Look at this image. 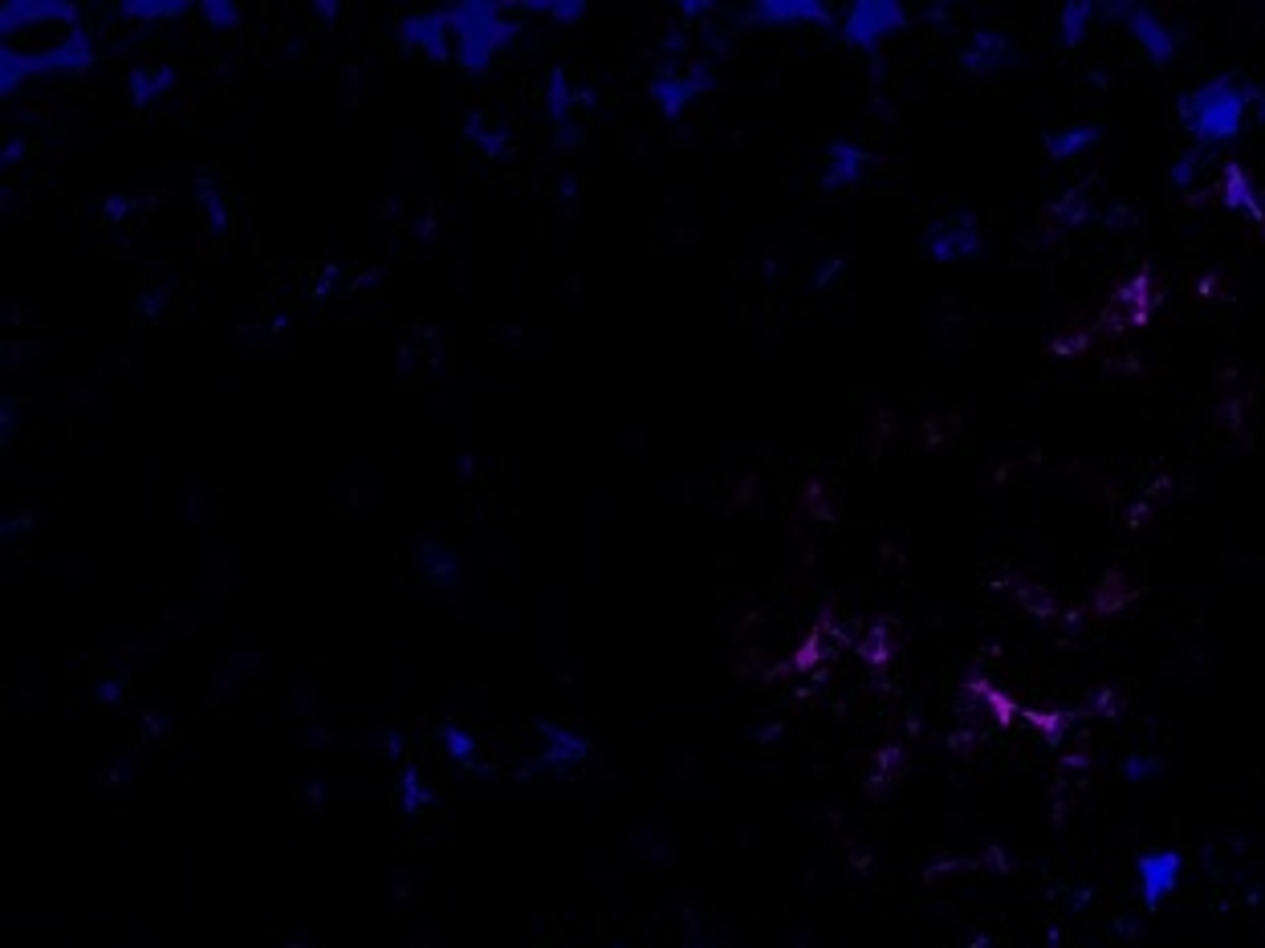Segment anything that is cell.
I'll use <instances>...</instances> for the list:
<instances>
[{"label": "cell", "instance_id": "ac0fdd59", "mask_svg": "<svg viewBox=\"0 0 1265 948\" xmlns=\"http://www.w3.org/2000/svg\"><path fill=\"white\" fill-rule=\"evenodd\" d=\"M1220 204H1225L1229 213H1237V216L1265 220L1262 200H1257V191H1254V179L1245 176L1237 164H1229V167H1225V176H1220Z\"/></svg>", "mask_w": 1265, "mask_h": 948}, {"label": "cell", "instance_id": "8fae6325", "mask_svg": "<svg viewBox=\"0 0 1265 948\" xmlns=\"http://www.w3.org/2000/svg\"><path fill=\"white\" fill-rule=\"evenodd\" d=\"M871 147L859 139H834L827 147V164H822V191H851L859 188L871 171Z\"/></svg>", "mask_w": 1265, "mask_h": 948}, {"label": "cell", "instance_id": "30bf717a", "mask_svg": "<svg viewBox=\"0 0 1265 948\" xmlns=\"http://www.w3.org/2000/svg\"><path fill=\"white\" fill-rule=\"evenodd\" d=\"M1184 879V855L1180 851H1147L1136 859V883H1139V900H1144L1147 912H1156L1159 903H1168L1176 896Z\"/></svg>", "mask_w": 1265, "mask_h": 948}, {"label": "cell", "instance_id": "7a4b0ae2", "mask_svg": "<svg viewBox=\"0 0 1265 948\" xmlns=\"http://www.w3.org/2000/svg\"><path fill=\"white\" fill-rule=\"evenodd\" d=\"M444 29H448V61L473 73H485L497 49L517 33V21H505V4L493 0H461L444 4Z\"/></svg>", "mask_w": 1265, "mask_h": 948}, {"label": "cell", "instance_id": "ba28073f", "mask_svg": "<svg viewBox=\"0 0 1265 948\" xmlns=\"http://www.w3.org/2000/svg\"><path fill=\"white\" fill-rule=\"evenodd\" d=\"M745 17L765 29H839V12L827 0H758Z\"/></svg>", "mask_w": 1265, "mask_h": 948}, {"label": "cell", "instance_id": "8992f818", "mask_svg": "<svg viewBox=\"0 0 1265 948\" xmlns=\"http://www.w3.org/2000/svg\"><path fill=\"white\" fill-rule=\"evenodd\" d=\"M923 257L932 265H969L985 257V233L981 220L972 213H952L932 220L923 233Z\"/></svg>", "mask_w": 1265, "mask_h": 948}, {"label": "cell", "instance_id": "d6986e66", "mask_svg": "<svg viewBox=\"0 0 1265 948\" xmlns=\"http://www.w3.org/2000/svg\"><path fill=\"white\" fill-rule=\"evenodd\" d=\"M415 566H419V579L432 582V586H452V582L461 579V562H456V554H452L444 542H424V545H419V557H415Z\"/></svg>", "mask_w": 1265, "mask_h": 948}, {"label": "cell", "instance_id": "cb8c5ba5", "mask_svg": "<svg viewBox=\"0 0 1265 948\" xmlns=\"http://www.w3.org/2000/svg\"><path fill=\"white\" fill-rule=\"evenodd\" d=\"M521 9H530L533 17H554L557 24H574L586 17V4H582V0H530V4H521Z\"/></svg>", "mask_w": 1265, "mask_h": 948}, {"label": "cell", "instance_id": "44dd1931", "mask_svg": "<svg viewBox=\"0 0 1265 948\" xmlns=\"http://www.w3.org/2000/svg\"><path fill=\"white\" fill-rule=\"evenodd\" d=\"M464 135H468V142H473L481 155H488V159H505L508 155V131L497 119L468 115V119H464Z\"/></svg>", "mask_w": 1265, "mask_h": 948}, {"label": "cell", "instance_id": "7c38bea8", "mask_svg": "<svg viewBox=\"0 0 1265 948\" xmlns=\"http://www.w3.org/2000/svg\"><path fill=\"white\" fill-rule=\"evenodd\" d=\"M1099 17H1103V0H1063V4H1058V17H1054V41H1058V49L1075 53V49L1087 46Z\"/></svg>", "mask_w": 1265, "mask_h": 948}, {"label": "cell", "instance_id": "5bb4252c", "mask_svg": "<svg viewBox=\"0 0 1265 948\" xmlns=\"http://www.w3.org/2000/svg\"><path fill=\"white\" fill-rule=\"evenodd\" d=\"M436 745H439V753L448 758V766H456V770H464V773H476L481 766H485V741H481V737L461 721L439 724Z\"/></svg>", "mask_w": 1265, "mask_h": 948}, {"label": "cell", "instance_id": "d4e9b609", "mask_svg": "<svg viewBox=\"0 0 1265 948\" xmlns=\"http://www.w3.org/2000/svg\"><path fill=\"white\" fill-rule=\"evenodd\" d=\"M200 12H204V17H208V21L216 24V29H233V24L240 21L237 4H228V0H204Z\"/></svg>", "mask_w": 1265, "mask_h": 948}, {"label": "cell", "instance_id": "6da1fadb", "mask_svg": "<svg viewBox=\"0 0 1265 948\" xmlns=\"http://www.w3.org/2000/svg\"><path fill=\"white\" fill-rule=\"evenodd\" d=\"M1184 135L1193 139L1196 151H1220L1242 139L1254 119V78L1242 73H1213L1193 90H1184L1176 102Z\"/></svg>", "mask_w": 1265, "mask_h": 948}, {"label": "cell", "instance_id": "4316f807", "mask_svg": "<svg viewBox=\"0 0 1265 948\" xmlns=\"http://www.w3.org/2000/svg\"><path fill=\"white\" fill-rule=\"evenodd\" d=\"M1254 122H1262L1265 127V86L1254 82Z\"/></svg>", "mask_w": 1265, "mask_h": 948}, {"label": "cell", "instance_id": "2e32d148", "mask_svg": "<svg viewBox=\"0 0 1265 948\" xmlns=\"http://www.w3.org/2000/svg\"><path fill=\"white\" fill-rule=\"evenodd\" d=\"M436 802V790L427 786L424 770L412 766V761L395 758V807H399L403 818H424Z\"/></svg>", "mask_w": 1265, "mask_h": 948}, {"label": "cell", "instance_id": "9c48e42d", "mask_svg": "<svg viewBox=\"0 0 1265 948\" xmlns=\"http://www.w3.org/2000/svg\"><path fill=\"white\" fill-rule=\"evenodd\" d=\"M1014 61H1017V53H1014L1009 33L989 29V24L969 29V37H965L960 49H957V66L969 73V78H994V73L1009 70Z\"/></svg>", "mask_w": 1265, "mask_h": 948}, {"label": "cell", "instance_id": "603a6c76", "mask_svg": "<svg viewBox=\"0 0 1265 948\" xmlns=\"http://www.w3.org/2000/svg\"><path fill=\"white\" fill-rule=\"evenodd\" d=\"M1205 151H1196V147H1188V151H1180L1176 159L1168 164V184L1176 191H1193L1196 184H1200V171H1205Z\"/></svg>", "mask_w": 1265, "mask_h": 948}, {"label": "cell", "instance_id": "5b68a950", "mask_svg": "<svg viewBox=\"0 0 1265 948\" xmlns=\"http://www.w3.org/2000/svg\"><path fill=\"white\" fill-rule=\"evenodd\" d=\"M712 86H716V58L660 66V70L651 73V98H655V107L663 110V119H672V122L684 119V110L709 95Z\"/></svg>", "mask_w": 1265, "mask_h": 948}, {"label": "cell", "instance_id": "7402d4cb", "mask_svg": "<svg viewBox=\"0 0 1265 948\" xmlns=\"http://www.w3.org/2000/svg\"><path fill=\"white\" fill-rule=\"evenodd\" d=\"M188 9H191L188 0H122L119 4V12L127 21H142V24L164 21V17H184Z\"/></svg>", "mask_w": 1265, "mask_h": 948}, {"label": "cell", "instance_id": "ffe728a7", "mask_svg": "<svg viewBox=\"0 0 1265 948\" xmlns=\"http://www.w3.org/2000/svg\"><path fill=\"white\" fill-rule=\"evenodd\" d=\"M127 86L135 107H155L167 90H176V70L171 66H142V70H130Z\"/></svg>", "mask_w": 1265, "mask_h": 948}, {"label": "cell", "instance_id": "3957f363", "mask_svg": "<svg viewBox=\"0 0 1265 948\" xmlns=\"http://www.w3.org/2000/svg\"><path fill=\"white\" fill-rule=\"evenodd\" d=\"M911 24V9L903 0H851L839 12V37L847 49L879 53L883 41L899 37Z\"/></svg>", "mask_w": 1265, "mask_h": 948}, {"label": "cell", "instance_id": "e0dca14e", "mask_svg": "<svg viewBox=\"0 0 1265 948\" xmlns=\"http://www.w3.org/2000/svg\"><path fill=\"white\" fill-rule=\"evenodd\" d=\"M196 200H200L204 225L213 228L216 237H225L228 228H233V200H228V191L216 184V176L196 171Z\"/></svg>", "mask_w": 1265, "mask_h": 948}, {"label": "cell", "instance_id": "9a60e30c", "mask_svg": "<svg viewBox=\"0 0 1265 948\" xmlns=\"http://www.w3.org/2000/svg\"><path fill=\"white\" fill-rule=\"evenodd\" d=\"M579 90H574V82H570V73L562 70V66H554L550 70V82H545V115H550V122H554L557 131V142H574L579 135L570 131L574 127V102H579Z\"/></svg>", "mask_w": 1265, "mask_h": 948}, {"label": "cell", "instance_id": "277c9868", "mask_svg": "<svg viewBox=\"0 0 1265 948\" xmlns=\"http://www.w3.org/2000/svg\"><path fill=\"white\" fill-rule=\"evenodd\" d=\"M1103 17L1119 21L1131 37V46L1144 53L1152 70H1168L1176 53H1180V33L1172 29L1156 9H1147L1139 0H1103Z\"/></svg>", "mask_w": 1265, "mask_h": 948}, {"label": "cell", "instance_id": "484cf974", "mask_svg": "<svg viewBox=\"0 0 1265 948\" xmlns=\"http://www.w3.org/2000/svg\"><path fill=\"white\" fill-rule=\"evenodd\" d=\"M1159 773V761L1156 758H1127L1124 761V778L1127 782H1152Z\"/></svg>", "mask_w": 1265, "mask_h": 948}, {"label": "cell", "instance_id": "52a82bcc", "mask_svg": "<svg viewBox=\"0 0 1265 948\" xmlns=\"http://www.w3.org/2000/svg\"><path fill=\"white\" fill-rule=\"evenodd\" d=\"M591 753H594L591 737L582 733V729H574V724H557V721L537 724V753H533V770L537 773H554V778L579 773L582 766L591 761Z\"/></svg>", "mask_w": 1265, "mask_h": 948}, {"label": "cell", "instance_id": "4fadbf2b", "mask_svg": "<svg viewBox=\"0 0 1265 948\" xmlns=\"http://www.w3.org/2000/svg\"><path fill=\"white\" fill-rule=\"evenodd\" d=\"M1103 142L1099 122H1075V127H1058V131L1041 135V151L1050 164H1075L1083 155H1090Z\"/></svg>", "mask_w": 1265, "mask_h": 948}]
</instances>
